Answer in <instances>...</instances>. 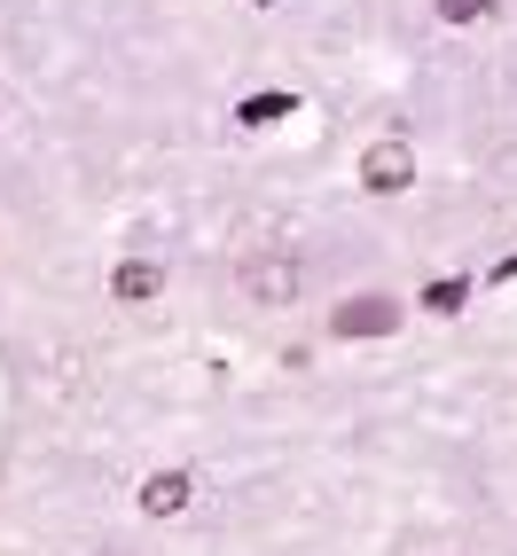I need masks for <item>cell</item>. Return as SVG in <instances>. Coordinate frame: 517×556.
I'll return each instance as SVG.
<instances>
[{
    "mask_svg": "<svg viewBox=\"0 0 517 556\" xmlns=\"http://www.w3.org/2000/svg\"><path fill=\"white\" fill-rule=\"evenodd\" d=\"M236 282H243V299H258V306H290V299L306 290V267H299L290 251H251Z\"/></svg>",
    "mask_w": 517,
    "mask_h": 556,
    "instance_id": "cell-1",
    "label": "cell"
},
{
    "mask_svg": "<svg viewBox=\"0 0 517 556\" xmlns=\"http://www.w3.org/2000/svg\"><path fill=\"white\" fill-rule=\"evenodd\" d=\"M361 189H368V197H400V189H416V141H400V134L368 141V150H361Z\"/></svg>",
    "mask_w": 517,
    "mask_h": 556,
    "instance_id": "cell-2",
    "label": "cell"
},
{
    "mask_svg": "<svg viewBox=\"0 0 517 556\" xmlns=\"http://www.w3.org/2000/svg\"><path fill=\"white\" fill-rule=\"evenodd\" d=\"M329 329H338V338H392V329H400V306H392V299H345L338 314H329Z\"/></svg>",
    "mask_w": 517,
    "mask_h": 556,
    "instance_id": "cell-3",
    "label": "cell"
},
{
    "mask_svg": "<svg viewBox=\"0 0 517 556\" xmlns=\"http://www.w3.org/2000/svg\"><path fill=\"white\" fill-rule=\"evenodd\" d=\"M189 502H197V478H189V470H157V478H141V509H150V517H180Z\"/></svg>",
    "mask_w": 517,
    "mask_h": 556,
    "instance_id": "cell-4",
    "label": "cell"
},
{
    "mask_svg": "<svg viewBox=\"0 0 517 556\" xmlns=\"http://www.w3.org/2000/svg\"><path fill=\"white\" fill-rule=\"evenodd\" d=\"M110 290H118L126 306H141V299H157V290H165V267H157V258H126V267L110 275Z\"/></svg>",
    "mask_w": 517,
    "mask_h": 556,
    "instance_id": "cell-5",
    "label": "cell"
},
{
    "mask_svg": "<svg viewBox=\"0 0 517 556\" xmlns=\"http://www.w3.org/2000/svg\"><path fill=\"white\" fill-rule=\"evenodd\" d=\"M463 299H470V282H463V275H447V282H431V290H424V306H431V314H455Z\"/></svg>",
    "mask_w": 517,
    "mask_h": 556,
    "instance_id": "cell-6",
    "label": "cell"
},
{
    "mask_svg": "<svg viewBox=\"0 0 517 556\" xmlns=\"http://www.w3.org/2000/svg\"><path fill=\"white\" fill-rule=\"evenodd\" d=\"M487 9H494V0H439V16H447V24H478Z\"/></svg>",
    "mask_w": 517,
    "mask_h": 556,
    "instance_id": "cell-7",
    "label": "cell"
}]
</instances>
